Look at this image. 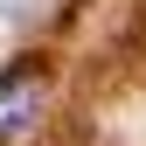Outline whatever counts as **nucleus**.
Returning <instances> with one entry per match:
<instances>
[{
  "mask_svg": "<svg viewBox=\"0 0 146 146\" xmlns=\"http://www.w3.org/2000/svg\"><path fill=\"white\" fill-rule=\"evenodd\" d=\"M42 104H49V77H42V70H14V77H0V132L35 125Z\"/></svg>",
  "mask_w": 146,
  "mask_h": 146,
  "instance_id": "1",
  "label": "nucleus"
}]
</instances>
